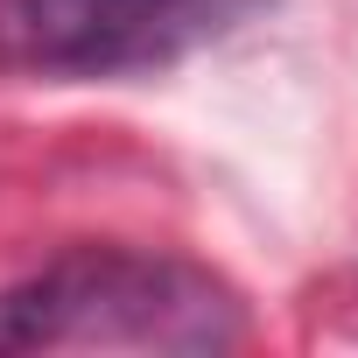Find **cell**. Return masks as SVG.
I'll list each match as a JSON object with an SVG mask.
<instances>
[{
	"instance_id": "obj_1",
	"label": "cell",
	"mask_w": 358,
	"mask_h": 358,
	"mask_svg": "<svg viewBox=\"0 0 358 358\" xmlns=\"http://www.w3.org/2000/svg\"><path fill=\"white\" fill-rule=\"evenodd\" d=\"M239 295L176 253L71 246L0 288V351H232Z\"/></svg>"
},
{
	"instance_id": "obj_2",
	"label": "cell",
	"mask_w": 358,
	"mask_h": 358,
	"mask_svg": "<svg viewBox=\"0 0 358 358\" xmlns=\"http://www.w3.org/2000/svg\"><path fill=\"white\" fill-rule=\"evenodd\" d=\"M225 0H0L8 78H127L204 36Z\"/></svg>"
}]
</instances>
